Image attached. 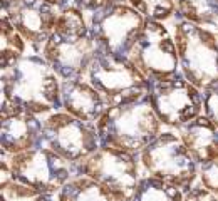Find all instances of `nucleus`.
<instances>
[{
	"label": "nucleus",
	"instance_id": "f257e3e1",
	"mask_svg": "<svg viewBox=\"0 0 218 201\" xmlns=\"http://www.w3.org/2000/svg\"><path fill=\"white\" fill-rule=\"evenodd\" d=\"M2 111H29L44 117L62 109V81L39 49L30 45L24 54L0 57Z\"/></svg>",
	"mask_w": 218,
	"mask_h": 201
},
{
	"label": "nucleus",
	"instance_id": "f03ea898",
	"mask_svg": "<svg viewBox=\"0 0 218 201\" xmlns=\"http://www.w3.org/2000/svg\"><path fill=\"white\" fill-rule=\"evenodd\" d=\"M101 146L139 154L166 129L156 116L150 94L134 102L111 106L97 121Z\"/></svg>",
	"mask_w": 218,
	"mask_h": 201
},
{
	"label": "nucleus",
	"instance_id": "7ed1b4c3",
	"mask_svg": "<svg viewBox=\"0 0 218 201\" xmlns=\"http://www.w3.org/2000/svg\"><path fill=\"white\" fill-rule=\"evenodd\" d=\"M171 22L181 74L203 94L218 90V30L178 15Z\"/></svg>",
	"mask_w": 218,
	"mask_h": 201
},
{
	"label": "nucleus",
	"instance_id": "20e7f679",
	"mask_svg": "<svg viewBox=\"0 0 218 201\" xmlns=\"http://www.w3.org/2000/svg\"><path fill=\"white\" fill-rule=\"evenodd\" d=\"M139 159L144 174L154 176L185 191L198 179L200 166L176 129L166 128L139 153Z\"/></svg>",
	"mask_w": 218,
	"mask_h": 201
},
{
	"label": "nucleus",
	"instance_id": "39448f33",
	"mask_svg": "<svg viewBox=\"0 0 218 201\" xmlns=\"http://www.w3.org/2000/svg\"><path fill=\"white\" fill-rule=\"evenodd\" d=\"M82 79L92 84L111 106L134 102L150 94L151 81L143 76L129 59L99 50Z\"/></svg>",
	"mask_w": 218,
	"mask_h": 201
},
{
	"label": "nucleus",
	"instance_id": "423d86ee",
	"mask_svg": "<svg viewBox=\"0 0 218 201\" xmlns=\"http://www.w3.org/2000/svg\"><path fill=\"white\" fill-rule=\"evenodd\" d=\"M0 166L7 168L15 181L45 193H57L71 178L77 176L76 164L45 146H35L13 156H2Z\"/></svg>",
	"mask_w": 218,
	"mask_h": 201
},
{
	"label": "nucleus",
	"instance_id": "0eeeda50",
	"mask_svg": "<svg viewBox=\"0 0 218 201\" xmlns=\"http://www.w3.org/2000/svg\"><path fill=\"white\" fill-rule=\"evenodd\" d=\"M77 174L89 176L123 201H131L144 176L139 154L101 146L94 154L76 164Z\"/></svg>",
	"mask_w": 218,
	"mask_h": 201
},
{
	"label": "nucleus",
	"instance_id": "6e6552de",
	"mask_svg": "<svg viewBox=\"0 0 218 201\" xmlns=\"http://www.w3.org/2000/svg\"><path fill=\"white\" fill-rule=\"evenodd\" d=\"M91 32L101 50L128 59L148 19L128 2L114 4L101 12L87 13Z\"/></svg>",
	"mask_w": 218,
	"mask_h": 201
},
{
	"label": "nucleus",
	"instance_id": "1a4fd4ad",
	"mask_svg": "<svg viewBox=\"0 0 218 201\" xmlns=\"http://www.w3.org/2000/svg\"><path fill=\"white\" fill-rule=\"evenodd\" d=\"M64 159L77 164L101 148L96 124L77 119L64 109L54 111L42 117V141Z\"/></svg>",
	"mask_w": 218,
	"mask_h": 201
},
{
	"label": "nucleus",
	"instance_id": "9d476101",
	"mask_svg": "<svg viewBox=\"0 0 218 201\" xmlns=\"http://www.w3.org/2000/svg\"><path fill=\"white\" fill-rule=\"evenodd\" d=\"M150 99L163 124L180 129L205 112V94L183 76L151 81Z\"/></svg>",
	"mask_w": 218,
	"mask_h": 201
},
{
	"label": "nucleus",
	"instance_id": "9b49d317",
	"mask_svg": "<svg viewBox=\"0 0 218 201\" xmlns=\"http://www.w3.org/2000/svg\"><path fill=\"white\" fill-rule=\"evenodd\" d=\"M128 59L148 81L170 79L181 72L175 35L166 22L148 19Z\"/></svg>",
	"mask_w": 218,
	"mask_h": 201
},
{
	"label": "nucleus",
	"instance_id": "f8f14e48",
	"mask_svg": "<svg viewBox=\"0 0 218 201\" xmlns=\"http://www.w3.org/2000/svg\"><path fill=\"white\" fill-rule=\"evenodd\" d=\"M2 13L35 49H42L54 32L60 9L40 0H2Z\"/></svg>",
	"mask_w": 218,
	"mask_h": 201
},
{
	"label": "nucleus",
	"instance_id": "ddd939ff",
	"mask_svg": "<svg viewBox=\"0 0 218 201\" xmlns=\"http://www.w3.org/2000/svg\"><path fill=\"white\" fill-rule=\"evenodd\" d=\"M99 50L101 47L91 32L81 40H60L49 37L40 49V54L59 74L60 81H72L84 76Z\"/></svg>",
	"mask_w": 218,
	"mask_h": 201
},
{
	"label": "nucleus",
	"instance_id": "4468645a",
	"mask_svg": "<svg viewBox=\"0 0 218 201\" xmlns=\"http://www.w3.org/2000/svg\"><path fill=\"white\" fill-rule=\"evenodd\" d=\"M42 141V117L29 111L0 114V148L2 156L29 151Z\"/></svg>",
	"mask_w": 218,
	"mask_h": 201
},
{
	"label": "nucleus",
	"instance_id": "2eb2a0df",
	"mask_svg": "<svg viewBox=\"0 0 218 201\" xmlns=\"http://www.w3.org/2000/svg\"><path fill=\"white\" fill-rule=\"evenodd\" d=\"M111 107L92 84L77 77L72 81H62V109L77 119L97 124L101 116Z\"/></svg>",
	"mask_w": 218,
	"mask_h": 201
},
{
	"label": "nucleus",
	"instance_id": "dca6fc26",
	"mask_svg": "<svg viewBox=\"0 0 218 201\" xmlns=\"http://www.w3.org/2000/svg\"><path fill=\"white\" fill-rule=\"evenodd\" d=\"M198 166L218 161V128L205 114L176 129Z\"/></svg>",
	"mask_w": 218,
	"mask_h": 201
},
{
	"label": "nucleus",
	"instance_id": "f3484780",
	"mask_svg": "<svg viewBox=\"0 0 218 201\" xmlns=\"http://www.w3.org/2000/svg\"><path fill=\"white\" fill-rule=\"evenodd\" d=\"M57 201H123L112 191L84 174H77L56 193Z\"/></svg>",
	"mask_w": 218,
	"mask_h": 201
},
{
	"label": "nucleus",
	"instance_id": "a211bd4d",
	"mask_svg": "<svg viewBox=\"0 0 218 201\" xmlns=\"http://www.w3.org/2000/svg\"><path fill=\"white\" fill-rule=\"evenodd\" d=\"M176 10L180 19L218 30V0H176Z\"/></svg>",
	"mask_w": 218,
	"mask_h": 201
},
{
	"label": "nucleus",
	"instance_id": "6ab92c4d",
	"mask_svg": "<svg viewBox=\"0 0 218 201\" xmlns=\"http://www.w3.org/2000/svg\"><path fill=\"white\" fill-rule=\"evenodd\" d=\"M131 201H185V189L144 174L138 184Z\"/></svg>",
	"mask_w": 218,
	"mask_h": 201
},
{
	"label": "nucleus",
	"instance_id": "aec40b11",
	"mask_svg": "<svg viewBox=\"0 0 218 201\" xmlns=\"http://www.w3.org/2000/svg\"><path fill=\"white\" fill-rule=\"evenodd\" d=\"M0 188H2V201H57L56 193H45L19 183L4 166H0Z\"/></svg>",
	"mask_w": 218,
	"mask_h": 201
},
{
	"label": "nucleus",
	"instance_id": "412c9836",
	"mask_svg": "<svg viewBox=\"0 0 218 201\" xmlns=\"http://www.w3.org/2000/svg\"><path fill=\"white\" fill-rule=\"evenodd\" d=\"M131 7L141 12L146 19L170 22L176 17V0H126Z\"/></svg>",
	"mask_w": 218,
	"mask_h": 201
},
{
	"label": "nucleus",
	"instance_id": "4be33fe9",
	"mask_svg": "<svg viewBox=\"0 0 218 201\" xmlns=\"http://www.w3.org/2000/svg\"><path fill=\"white\" fill-rule=\"evenodd\" d=\"M198 181L205 188H208L210 191L218 194V161H215L211 164H206V166H200Z\"/></svg>",
	"mask_w": 218,
	"mask_h": 201
},
{
	"label": "nucleus",
	"instance_id": "5701e85b",
	"mask_svg": "<svg viewBox=\"0 0 218 201\" xmlns=\"http://www.w3.org/2000/svg\"><path fill=\"white\" fill-rule=\"evenodd\" d=\"M185 201H218V194L205 188L196 179V183L185 191Z\"/></svg>",
	"mask_w": 218,
	"mask_h": 201
},
{
	"label": "nucleus",
	"instance_id": "b1692460",
	"mask_svg": "<svg viewBox=\"0 0 218 201\" xmlns=\"http://www.w3.org/2000/svg\"><path fill=\"white\" fill-rule=\"evenodd\" d=\"M119 2H126V0H74V4L77 7H81L86 13L101 12V10L107 9L114 4H119Z\"/></svg>",
	"mask_w": 218,
	"mask_h": 201
},
{
	"label": "nucleus",
	"instance_id": "393cba45",
	"mask_svg": "<svg viewBox=\"0 0 218 201\" xmlns=\"http://www.w3.org/2000/svg\"><path fill=\"white\" fill-rule=\"evenodd\" d=\"M203 114L218 128V90L205 94V112Z\"/></svg>",
	"mask_w": 218,
	"mask_h": 201
},
{
	"label": "nucleus",
	"instance_id": "a878e982",
	"mask_svg": "<svg viewBox=\"0 0 218 201\" xmlns=\"http://www.w3.org/2000/svg\"><path fill=\"white\" fill-rule=\"evenodd\" d=\"M40 2H45V4H51L54 5V7H57V9H67V7H71V5H76L74 4V0H40Z\"/></svg>",
	"mask_w": 218,
	"mask_h": 201
}]
</instances>
